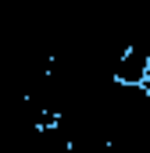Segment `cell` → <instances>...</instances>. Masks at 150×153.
I'll return each instance as SVG.
<instances>
[{
    "label": "cell",
    "mask_w": 150,
    "mask_h": 153,
    "mask_svg": "<svg viewBox=\"0 0 150 153\" xmlns=\"http://www.w3.org/2000/svg\"><path fill=\"white\" fill-rule=\"evenodd\" d=\"M143 89L150 93V61H147V82H143Z\"/></svg>",
    "instance_id": "7a4b0ae2"
},
{
    "label": "cell",
    "mask_w": 150,
    "mask_h": 153,
    "mask_svg": "<svg viewBox=\"0 0 150 153\" xmlns=\"http://www.w3.org/2000/svg\"><path fill=\"white\" fill-rule=\"evenodd\" d=\"M147 61H150V46L140 39H125V50L118 57L114 68V82L118 85H143L147 82Z\"/></svg>",
    "instance_id": "6da1fadb"
}]
</instances>
